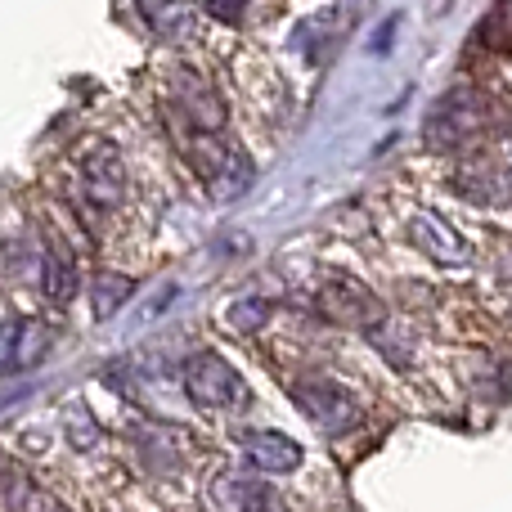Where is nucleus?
Returning a JSON list of instances; mask_svg holds the SVG:
<instances>
[{
	"label": "nucleus",
	"instance_id": "20e7f679",
	"mask_svg": "<svg viewBox=\"0 0 512 512\" xmlns=\"http://www.w3.org/2000/svg\"><path fill=\"white\" fill-rule=\"evenodd\" d=\"M81 189L90 194L95 207H117L126 194V171H122V158L117 149L108 144H95V149L81 153Z\"/></svg>",
	"mask_w": 512,
	"mask_h": 512
},
{
	"label": "nucleus",
	"instance_id": "f8f14e48",
	"mask_svg": "<svg viewBox=\"0 0 512 512\" xmlns=\"http://www.w3.org/2000/svg\"><path fill=\"white\" fill-rule=\"evenodd\" d=\"M9 512H63L59 504H54L45 490H32L23 481V472H9Z\"/></svg>",
	"mask_w": 512,
	"mask_h": 512
},
{
	"label": "nucleus",
	"instance_id": "f03ea898",
	"mask_svg": "<svg viewBox=\"0 0 512 512\" xmlns=\"http://www.w3.org/2000/svg\"><path fill=\"white\" fill-rule=\"evenodd\" d=\"M292 396H297V409L310 418L315 427H324L328 436H346L355 423H360V405L346 387L328 378H297L292 382Z\"/></svg>",
	"mask_w": 512,
	"mask_h": 512
},
{
	"label": "nucleus",
	"instance_id": "f257e3e1",
	"mask_svg": "<svg viewBox=\"0 0 512 512\" xmlns=\"http://www.w3.org/2000/svg\"><path fill=\"white\" fill-rule=\"evenodd\" d=\"M185 391L203 409H243L252 396L243 373L216 351H203L185 364Z\"/></svg>",
	"mask_w": 512,
	"mask_h": 512
},
{
	"label": "nucleus",
	"instance_id": "9b49d317",
	"mask_svg": "<svg viewBox=\"0 0 512 512\" xmlns=\"http://www.w3.org/2000/svg\"><path fill=\"white\" fill-rule=\"evenodd\" d=\"M131 279L126 274H99L95 279V288H90V301H95V315L104 319V315H113L117 306H122L126 297H131Z\"/></svg>",
	"mask_w": 512,
	"mask_h": 512
},
{
	"label": "nucleus",
	"instance_id": "0eeeda50",
	"mask_svg": "<svg viewBox=\"0 0 512 512\" xmlns=\"http://www.w3.org/2000/svg\"><path fill=\"white\" fill-rule=\"evenodd\" d=\"M176 86H180V104L194 113V122H203V126H221L225 122L221 95H216L212 81H207L198 68H176Z\"/></svg>",
	"mask_w": 512,
	"mask_h": 512
},
{
	"label": "nucleus",
	"instance_id": "1a4fd4ad",
	"mask_svg": "<svg viewBox=\"0 0 512 512\" xmlns=\"http://www.w3.org/2000/svg\"><path fill=\"white\" fill-rule=\"evenodd\" d=\"M230 504L234 512H283L279 490H270L265 481H252V477L230 481Z\"/></svg>",
	"mask_w": 512,
	"mask_h": 512
},
{
	"label": "nucleus",
	"instance_id": "6e6552de",
	"mask_svg": "<svg viewBox=\"0 0 512 512\" xmlns=\"http://www.w3.org/2000/svg\"><path fill=\"white\" fill-rule=\"evenodd\" d=\"M41 292L45 301H72L77 292V265L63 248H50L41 256Z\"/></svg>",
	"mask_w": 512,
	"mask_h": 512
},
{
	"label": "nucleus",
	"instance_id": "ddd939ff",
	"mask_svg": "<svg viewBox=\"0 0 512 512\" xmlns=\"http://www.w3.org/2000/svg\"><path fill=\"white\" fill-rule=\"evenodd\" d=\"M270 301H265V297H239V301H234V306H230V324L234 328H261L265 324V319H270Z\"/></svg>",
	"mask_w": 512,
	"mask_h": 512
},
{
	"label": "nucleus",
	"instance_id": "9d476101",
	"mask_svg": "<svg viewBox=\"0 0 512 512\" xmlns=\"http://www.w3.org/2000/svg\"><path fill=\"white\" fill-rule=\"evenodd\" d=\"M252 176H256V167H252L248 153H230V158H225V167L216 171V180H212V194L221 198V203H230V198H239L243 189L252 185Z\"/></svg>",
	"mask_w": 512,
	"mask_h": 512
},
{
	"label": "nucleus",
	"instance_id": "423d86ee",
	"mask_svg": "<svg viewBox=\"0 0 512 512\" xmlns=\"http://www.w3.org/2000/svg\"><path fill=\"white\" fill-rule=\"evenodd\" d=\"M409 239H414L427 256H436V261H445V265H459L463 256H468L463 239H459V234H454L436 212H418L414 221H409Z\"/></svg>",
	"mask_w": 512,
	"mask_h": 512
},
{
	"label": "nucleus",
	"instance_id": "7ed1b4c3",
	"mask_svg": "<svg viewBox=\"0 0 512 512\" xmlns=\"http://www.w3.org/2000/svg\"><path fill=\"white\" fill-rule=\"evenodd\" d=\"M490 117V99L481 90H450L436 99V108L427 113V140L432 144H459L472 131H481Z\"/></svg>",
	"mask_w": 512,
	"mask_h": 512
},
{
	"label": "nucleus",
	"instance_id": "39448f33",
	"mask_svg": "<svg viewBox=\"0 0 512 512\" xmlns=\"http://www.w3.org/2000/svg\"><path fill=\"white\" fill-rule=\"evenodd\" d=\"M239 445H243L248 468H256V472L283 477V472L301 468V445L292 441V436H283V432H270V427H261V432H243Z\"/></svg>",
	"mask_w": 512,
	"mask_h": 512
}]
</instances>
